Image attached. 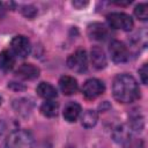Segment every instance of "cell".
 <instances>
[{
	"instance_id": "6da1fadb",
	"label": "cell",
	"mask_w": 148,
	"mask_h": 148,
	"mask_svg": "<svg viewBox=\"0 0 148 148\" xmlns=\"http://www.w3.org/2000/svg\"><path fill=\"white\" fill-rule=\"evenodd\" d=\"M113 97L120 103H132L140 97V88L136 80L130 74H119L112 84Z\"/></svg>"
},
{
	"instance_id": "7a4b0ae2",
	"label": "cell",
	"mask_w": 148,
	"mask_h": 148,
	"mask_svg": "<svg viewBox=\"0 0 148 148\" xmlns=\"http://www.w3.org/2000/svg\"><path fill=\"white\" fill-rule=\"evenodd\" d=\"M35 140L32 134L25 130L12 132L6 140V148H34Z\"/></svg>"
},
{
	"instance_id": "3957f363",
	"label": "cell",
	"mask_w": 148,
	"mask_h": 148,
	"mask_svg": "<svg viewBox=\"0 0 148 148\" xmlns=\"http://www.w3.org/2000/svg\"><path fill=\"white\" fill-rule=\"evenodd\" d=\"M106 21L111 28L124 31L131 30L134 25L132 17L125 13H111L106 16Z\"/></svg>"
},
{
	"instance_id": "277c9868",
	"label": "cell",
	"mask_w": 148,
	"mask_h": 148,
	"mask_svg": "<svg viewBox=\"0 0 148 148\" xmlns=\"http://www.w3.org/2000/svg\"><path fill=\"white\" fill-rule=\"evenodd\" d=\"M67 66L76 73H83L88 68V57L84 50L79 49L67 58Z\"/></svg>"
},
{
	"instance_id": "5b68a950",
	"label": "cell",
	"mask_w": 148,
	"mask_h": 148,
	"mask_svg": "<svg viewBox=\"0 0 148 148\" xmlns=\"http://www.w3.org/2000/svg\"><path fill=\"white\" fill-rule=\"evenodd\" d=\"M105 90L104 83L98 79H89L83 83L82 94L88 99H95Z\"/></svg>"
},
{
	"instance_id": "8992f818",
	"label": "cell",
	"mask_w": 148,
	"mask_h": 148,
	"mask_svg": "<svg viewBox=\"0 0 148 148\" xmlns=\"http://www.w3.org/2000/svg\"><path fill=\"white\" fill-rule=\"evenodd\" d=\"M109 53L111 56V59L114 62H125L130 58V52L127 46L120 42V40H112L109 45Z\"/></svg>"
},
{
	"instance_id": "52a82bcc",
	"label": "cell",
	"mask_w": 148,
	"mask_h": 148,
	"mask_svg": "<svg viewBox=\"0 0 148 148\" xmlns=\"http://www.w3.org/2000/svg\"><path fill=\"white\" fill-rule=\"evenodd\" d=\"M10 47H12L13 53L20 58L28 57L31 51V45H30L29 39L22 35H17L12 39Z\"/></svg>"
},
{
	"instance_id": "ba28073f",
	"label": "cell",
	"mask_w": 148,
	"mask_h": 148,
	"mask_svg": "<svg viewBox=\"0 0 148 148\" xmlns=\"http://www.w3.org/2000/svg\"><path fill=\"white\" fill-rule=\"evenodd\" d=\"M39 68L32 64H22L16 71V76L23 80H34L39 76Z\"/></svg>"
},
{
	"instance_id": "9c48e42d",
	"label": "cell",
	"mask_w": 148,
	"mask_h": 148,
	"mask_svg": "<svg viewBox=\"0 0 148 148\" xmlns=\"http://www.w3.org/2000/svg\"><path fill=\"white\" fill-rule=\"evenodd\" d=\"M87 32H88V36L94 40H104L109 35V31L105 28V25L99 22H94L89 24Z\"/></svg>"
},
{
	"instance_id": "30bf717a",
	"label": "cell",
	"mask_w": 148,
	"mask_h": 148,
	"mask_svg": "<svg viewBox=\"0 0 148 148\" xmlns=\"http://www.w3.org/2000/svg\"><path fill=\"white\" fill-rule=\"evenodd\" d=\"M90 58H91V64L96 69H102L106 66V57L101 46L95 45L91 47Z\"/></svg>"
},
{
	"instance_id": "8fae6325",
	"label": "cell",
	"mask_w": 148,
	"mask_h": 148,
	"mask_svg": "<svg viewBox=\"0 0 148 148\" xmlns=\"http://www.w3.org/2000/svg\"><path fill=\"white\" fill-rule=\"evenodd\" d=\"M59 88L64 95H73L77 90V81L73 76H61L59 80Z\"/></svg>"
},
{
	"instance_id": "7c38bea8",
	"label": "cell",
	"mask_w": 148,
	"mask_h": 148,
	"mask_svg": "<svg viewBox=\"0 0 148 148\" xmlns=\"http://www.w3.org/2000/svg\"><path fill=\"white\" fill-rule=\"evenodd\" d=\"M13 108H14V110H15L17 113H20L21 116H28V114L32 111L34 102H32L30 98L22 97V98H18V99H15V101H14Z\"/></svg>"
},
{
	"instance_id": "4fadbf2b",
	"label": "cell",
	"mask_w": 148,
	"mask_h": 148,
	"mask_svg": "<svg viewBox=\"0 0 148 148\" xmlns=\"http://www.w3.org/2000/svg\"><path fill=\"white\" fill-rule=\"evenodd\" d=\"M36 91H37L38 96H40L42 98H45V99H53L58 95L56 88L47 82H40L37 86Z\"/></svg>"
},
{
	"instance_id": "5bb4252c",
	"label": "cell",
	"mask_w": 148,
	"mask_h": 148,
	"mask_svg": "<svg viewBox=\"0 0 148 148\" xmlns=\"http://www.w3.org/2000/svg\"><path fill=\"white\" fill-rule=\"evenodd\" d=\"M80 113H81V106L76 102H69L64 109V118L69 123L75 121L79 118Z\"/></svg>"
},
{
	"instance_id": "9a60e30c",
	"label": "cell",
	"mask_w": 148,
	"mask_h": 148,
	"mask_svg": "<svg viewBox=\"0 0 148 148\" xmlns=\"http://www.w3.org/2000/svg\"><path fill=\"white\" fill-rule=\"evenodd\" d=\"M15 65V57L8 50H3L0 52V69L2 72H9L13 69Z\"/></svg>"
},
{
	"instance_id": "2e32d148",
	"label": "cell",
	"mask_w": 148,
	"mask_h": 148,
	"mask_svg": "<svg viewBox=\"0 0 148 148\" xmlns=\"http://www.w3.org/2000/svg\"><path fill=\"white\" fill-rule=\"evenodd\" d=\"M58 109H59V105L53 99H46L40 105V112H42V114L45 116V117H49V118L56 117L57 113H58Z\"/></svg>"
},
{
	"instance_id": "e0dca14e",
	"label": "cell",
	"mask_w": 148,
	"mask_h": 148,
	"mask_svg": "<svg viewBox=\"0 0 148 148\" xmlns=\"http://www.w3.org/2000/svg\"><path fill=\"white\" fill-rule=\"evenodd\" d=\"M97 120H98V114L95 110H87L83 112V114L81 117V124L86 128L94 127L96 125Z\"/></svg>"
},
{
	"instance_id": "ac0fdd59",
	"label": "cell",
	"mask_w": 148,
	"mask_h": 148,
	"mask_svg": "<svg viewBox=\"0 0 148 148\" xmlns=\"http://www.w3.org/2000/svg\"><path fill=\"white\" fill-rule=\"evenodd\" d=\"M130 128L133 131H141L143 128V117L136 111L130 116Z\"/></svg>"
},
{
	"instance_id": "d6986e66",
	"label": "cell",
	"mask_w": 148,
	"mask_h": 148,
	"mask_svg": "<svg viewBox=\"0 0 148 148\" xmlns=\"http://www.w3.org/2000/svg\"><path fill=\"white\" fill-rule=\"evenodd\" d=\"M123 148H143V142L141 139L136 138L133 133H131L121 143Z\"/></svg>"
},
{
	"instance_id": "ffe728a7",
	"label": "cell",
	"mask_w": 148,
	"mask_h": 148,
	"mask_svg": "<svg viewBox=\"0 0 148 148\" xmlns=\"http://www.w3.org/2000/svg\"><path fill=\"white\" fill-rule=\"evenodd\" d=\"M134 15L142 20V21H146L148 18V6L147 3H139L135 8H134Z\"/></svg>"
},
{
	"instance_id": "44dd1931",
	"label": "cell",
	"mask_w": 148,
	"mask_h": 148,
	"mask_svg": "<svg viewBox=\"0 0 148 148\" xmlns=\"http://www.w3.org/2000/svg\"><path fill=\"white\" fill-rule=\"evenodd\" d=\"M21 12H22V14H23L25 17H28V18H32V17H35V15L37 14V9H36L34 6H24V7H22Z\"/></svg>"
},
{
	"instance_id": "7402d4cb",
	"label": "cell",
	"mask_w": 148,
	"mask_h": 148,
	"mask_svg": "<svg viewBox=\"0 0 148 148\" xmlns=\"http://www.w3.org/2000/svg\"><path fill=\"white\" fill-rule=\"evenodd\" d=\"M139 74H140L142 83L146 84L147 83V79H148V67H147V64H143V66L139 69Z\"/></svg>"
},
{
	"instance_id": "603a6c76",
	"label": "cell",
	"mask_w": 148,
	"mask_h": 148,
	"mask_svg": "<svg viewBox=\"0 0 148 148\" xmlns=\"http://www.w3.org/2000/svg\"><path fill=\"white\" fill-rule=\"evenodd\" d=\"M88 5V2H82V1H74L73 2V6H75V7H77V8H81V7H83V6H87Z\"/></svg>"
},
{
	"instance_id": "cb8c5ba5",
	"label": "cell",
	"mask_w": 148,
	"mask_h": 148,
	"mask_svg": "<svg viewBox=\"0 0 148 148\" xmlns=\"http://www.w3.org/2000/svg\"><path fill=\"white\" fill-rule=\"evenodd\" d=\"M113 3H116L118 6H126V5H130L131 1L130 0H127V1H113Z\"/></svg>"
},
{
	"instance_id": "d4e9b609",
	"label": "cell",
	"mask_w": 148,
	"mask_h": 148,
	"mask_svg": "<svg viewBox=\"0 0 148 148\" xmlns=\"http://www.w3.org/2000/svg\"><path fill=\"white\" fill-rule=\"evenodd\" d=\"M3 131H5V124H3V121L0 119V135L3 133Z\"/></svg>"
},
{
	"instance_id": "484cf974",
	"label": "cell",
	"mask_w": 148,
	"mask_h": 148,
	"mask_svg": "<svg viewBox=\"0 0 148 148\" xmlns=\"http://www.w3.org/2000/svg\"><path fill=\"white\" fill-rule=\"evenodd\" d=\"M3 13H5V8H3V3H1L0 2V17L3 15Z\"/></svg>"
},
{
	"instance_id": "4316f807",
	"label": "cell",
	"mask_w": 148,
	"mask_h": 148,
	"mask_svg": "<svg viewBox=\"0 0 148 148\" xmlns=\"http://www.w3.org/2000/svg\"><path fill=\"white\" fill-rule=\"evenodd\" d=\"M1 102H2V98H1V97H0V104H1Z\"/></svg>"
}]
</instances>
